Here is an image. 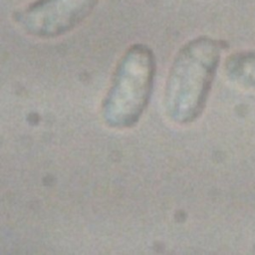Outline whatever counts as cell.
<instances>
[{"instance_id": "3957f363", "label": "cell", "mask_w": 255, "mask_h": 255, "mask_svg": "<svg viewBox=\"0 0 255 255\" xmlns=\"http://www.w3.org/2000/svg\"><path fill=\"white\" fill-rule=\"evenodd\" d=\"M100 0H34L12 13L25 34L42 40L64 36L80 26Z\"/></svg>"}, {"instance_id": "6da1fadb", "label": "cell", "mask_w": 255, "mask_h": 255, "mask_svg": "<svg viewBox=\"0 0 255 255\" xmlns=\"http://www.w3.org/2000/svg\"><path fill=\"white\" fill-rule=\"evenodd\" d=\"M226 47L223 40L198 36L179 48L169 67L163 96L171 122L187 125L201 116Z\"/></svg>"}, {"instance_id": "277c9868", "label": "cell", "mask_w": 255, "mask_h": 255, "mask_svg": "<svg viewBox=\"0 0 255 255\" xmlns=\"http://www.w3.org/2000/svg\"><path fill=\"white\" fill-rule=\"evenodd\" d=\"M226 78L234 85L255 91V50L229 55L224 62Z\"/></svg>"}, {"instance_id": "7a4b0ae2", "label": "cell", "mask_w": 255, "mask_h": 255, "mask_svg": "<svg viewBox=\"0 0 255 255\" xmlns=\"http://www.w3.org/2000/svg\"><path fill=\"white\" fill-rule=\"evenodd\" d=\"M155 68V57L148 46L136 43L124 52L102 105L107 126L123 129L138 122L151 96Z\"/></svg>"}]
</instances>
